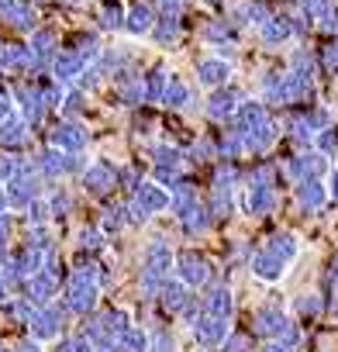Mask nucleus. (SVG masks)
I'll list each match as a JSON object with an SVG mask.
<instances>
[{
	"label": "nucleus",
	"mask_w": 338,
	"mask_h": 352,
	"mask_svg": "<svg viewBox=\"0 0 338 352\" xmlns=\"http://www.w3.org/2000/svg\"><path fill=\"white\" fill-rule=\"evenodd\" d=\"M162 208H169V194L155 184H138L135 187V204L128 208V221L138 225V221H145L148 214H155Z\"/></svg>",
	"instance_id": "obj_1"
},
{
	"label": "nucleus",
	"mask_w": 338,
	"mask_h": 352,
	"mask_svg": "<svg viewBox=\"0 0 338 352\" xmlns=\"http://www.w3.org/2000/svg\"><path fill=\"white\" fill-rule=\"evenodd\" d=\"M28 328H32V338H38V342L59 338V331H63V311H59L56 304H49V307H35Z\"/></svg>",
	"instance_id": "obj_2"
},
{
	"label": "nucleus",
	"mask_w": 338,
	"mask_h": 352,
	"mask_svg": "<svg viewBox=\"0 0 338 352\" xmlns=\"http://www.w3.org/2000/svg\"><path fill=\"white\" fill-rule=\"evenodd\" d=\"M232 335V328H228V318H218V314H207L204 311V318L194 324V338L204 345V349H214V345H225V338Z\"/></svg>",
	"instance_id": "obj_3"
},
{
	"label": "nucleus",
	"mask_w": 338,
	"mask_h": 352,
	"mask_svg": "<svg viewBox=\"0 0 338 352\" xmlns=\"http://www.w3.org/2000/svg\"><path fill=\"white\" fill-rule=\"evenodd\" d=\"M177 270H180V280L194 290V287H204L211 280V263L201 256V252H183L177 259Z\"/></svg>",
	"instance_id": "obj_4"
},
{
	"label": "nucleus",
	"mask_w": 338,
	"mask_h": 352,
	"mask_svg": "<svg viewBox=\"0 0 338 352\" xmlns=\"http://www.w3.org/2000/svg\"><path fill=\"white\" fill-rule=\"evenodd\" d=\"M290 328V318L280 311V307H259L256 311V335L259 338H266V342H273V338H280L283 331Z\"/></svg>",
	"instance_id": "obj_5"
},
{
	"label": "nucleus",
	"mask_w": 338,
	"mask_h": 352,
	"mask_svg": "<svg viewBox=\"0 0 338 352\" xmlns=\"http://www.w3.org/2000/svg\"><path fill=\"white\" fill-rule=\"evenodd\" d=\"M286 259H280L276 252H269V249H259L256 256H252V273L259 276V280H266V283H276L283 273H286Z\"/></svg>",
	"instance_id": "obj_6"
},
{
	"label": "nucleus",
	"mask_w": 338,
	"mask_h": 352,
	"mask_svg": "<svg viewBox=\"0 0 338 352\" xmlns=\"http://www.w3.org/2000/svg\"><path fill=\"white\" fill-rule=\"evenodd\" d=\"M242 204H245V211H249V214L266 218V214H273V208H276V190H273V187H266V184H252Z\"/></svg>",
	"instance_id": "obj_7"
},
{
	"label": "nucleus",
	"mask_w": 338,
	"mask_h": 352,
	"mask_svg": "<svg viewBox=\"0 0 338 352\" xmlns=\"http://www.w3.org/2000/svg\"><path fill=\"white\" fill-rule=\"evenodd\" d=\"M87 142H90V135H87V128H80V124H59V128L52 131V145L63 148V152H73V155L83 152Z\"/></svg>",
	"instance_id": "obj_8"
},
{
	"label": "nucleus",
	"mask_w": 338,
	"mask_h": 352,
	"mask_svg": "<svg viewBox=\"0 0 338 352\" xmlns=\"http://www.w3.org/2000/svg\"><path fill=\"white\" fill-rule=\"evenodd\" d=\"M83 184H87L90 194H107V190L117 184V173H114V166H107V162H93V166H87V173H83Z\"/></svg>",
	"instance_id": "obj_9"
},
{
	"label": "nucleus",
	"mask_w": 338,
	"mask_h": 352,
	"mask_svg": "<svg viewBox=\"0 0 338 352\" xmlns=\"http://www.w3.org/2000/svg\"><path fill=\"white\" fill-rule=\"evenodd\" d=\"M187 300H190V287H187L183 280H166V287L159 290V304H162L169 314H180Z\"/></svg>",
	"instance_id": "obj_10"
},
{
	"label": "nucleus",
	"mask_w": 338,
	"mask_h": 352,
	"mask_svg": "<svg viewBox=\"0 0 338 352\" xmlns=\"http://www.w3.org/2000/svg\"><path fill=\"white\" fill-rule=\"evenodd\" d=\"M83 69H87V63H83L76 52H69V49H63V52L52 59V73H56L59 83H69V80L83 76Z\"/></svg>",
	"instance_id": "obj_11"
},
{
	"label": "nucleus",
	"mask_w": 338,
	"mask_h": 352,
	"mask_svg": "<svg viewBox=\"0 0 338 352\" xmlns=\"http://www.w3.org/2000/svg\"><path fill=\"white\" fill-rule=\"evenodd\" d=\"M204 307H207V314H218V318H228V321H232V314H235V297H232V290H228L225 283H218V287L207 290Z\"/></svg>",
	"instance_id": "obj_12"
},
{
	"label": "nucleus",
	"mask_w": 338,
	"mask_h": 352,
	"mask_svg": "<svg viewBox=\"0 0 338 352\" xmlns=\"http://www.w3.org/2000/svg\"><path fill=\"white\" fill-rule=\"evenodd\" d=\"M155 28V14H152V8L148 4H131V11H128V18H124V32L128 35H148Z\"/></svg>",
	"instance_id": "obj_13"
},
{
	"label": "nucleus",
	"mask_w": 338,
	"mask_h": 352,
	"mask_svg": "<svg viewBox=\"0 0 338 352\" xmlns=\"http://www.w3.org/2000/svg\"><path fill=\"white\" fill-rule=\"evenodd\" d=\"M238 107H242V94L238 90H218L214 97H211V107H207V114L214 118V121H221V118H232V114H238Z\"/></svg>",
	"instance_id": "obj_14"
},
{
	"label": "nucleus",
	"mask_w": 338,
	"mask_h": 352,
	"mask_svg": "<svg viewBox=\"0 0 338 352\" xmlns=\"http://www.w3.org/2000/svg\"><path fill=\"white\" fill-rule=\"evenodd\" d=\"M228 76H232V66H228L225 59H204V63L197 66V80H201L204 87H225Z\"/></svg>",
	"instance_id": "obj_15"
},
{
	"label": "nucleus",
	"mask_w": 338,
	"mask_h": 352,
	"mask_svg": "<svg viewBox=\"0 0 338 352\" xmlns=\"http://www.w3.org/2000/svg\"><path fill=\"white\" fill-rule=\"evenodd\" d=\"M328 197H331V194L321 187V180H304V184H297V201H300L304 211H321Z\"/></svg>",
	"instance_id": "obj_16"
},
{
	"label": "nucleus",
	"mask_w": 338,
	"mask_h": 352,
	"mask_svg": "<svg viewBox=\"0 0 338 352\" xmlns=\"http://www.w3.org/2000/svg\"><path fill=\"white\" fill-rule=\"evenodd\" d=\"M8 194H11V204H18V208H28L32 201H38V184L18 173L14 180L8 184Z\"/></svg>",
	"instance_id": "obj_17"
},
{
	"label": "nucleus",
	"mask_w": 338,
	"mask_h": 352,
	"mask_svg": "<svg viewBox=\"0 0 338 352\" xmlns=\"http://www.w3.org/2000/svg\"><path fill=\"white\" fill-rule=\"evenodd\" d=\"M28 142V121H0V145L4 148H21Z\"/></svg>",
	"instance_id": "obj_18"
},
{
	"label": "nucleus",
	"mask_w": 338,
	"mask_h": 352,
	"mask_svg": "<svg viewBox=\"0 0 338 352\" xmlns=\"http://www.w3.org/2000/svg\"><path fill=\"white\" fill-rule=\"evenodd\" d=\"M197 204H201V201H197V190H194L190 184H177V187H173V194H169V208H173L180 218H183V214H190Z\"/></svg>",
	"instance_id": "obj_19"
},
{
	"label": "nucleus",
	"mask_w": 338,
	"mask_h": 352,
	"mask_svg": "<svg viewBox=\"0 0 338 352\" xmlns=\"http://www.w3.org/2000/svg\"><path fill=\"white\" fill-rule=\"evenodd\" d=\"M117 97H121L124 104H142V97H145L142 76H135V73H117Z\"/></svg>",
	"instance_id": "obj_20"
},
{
	"label": "nucleus",
	"mask_w": 338,
	"mask_h": 352,
	"mask_svg": "<svg viewBox=\"0 0 338 352\" xmlns=\"http://www.w3.org/2000/svg\"><path fill=\"white\" fill-rule=\"evenodd\" d=\"M293 35V21L290 18H269L266 25H262V42L266 45H280V42H286Z\"/></svg>",
	"instance_id": "obj_21"
},
{
	"label": "nucleus",
	"mask_w": 338,
	"mask_h": 352,
	"mask_svg": "<svg viewBox=\"0 0 338 352\" xmlns=\"http://www.w3.org/2000/svg\"><path fill=\"white\" fill-rule=\"evenodd\" d=\"M180 32H183V25H180V18H177V14L159 18V21H155V28H152V35H155V42H159V45H173V42L180 38Z\"/></svg>",
	"instance_id": "obj_22"
},
{
	"label": "nucleus",
	"mask_w": 338,
	"mask_h": 352,
	"mask_svg": "<svg viewBox=\"0 0 338 352\" xmlns=\"http://www.w3.org/2000/svg\"><path fill=\"white\" fill-rule=\"evenodd\" d=\"M211 208H204V204H197L190 214H183V228H187V235H204L207 228H211Z\"/></svg>",
	"instance_id": "obj_23"
},
{
	"label": "nucleus",
	"mask_w": 338,
	"mask_h": 352,
	"mask_svg": "<svg viewBox=\"0 0 338 352\" xmlns=\"http://www.w3.org/2000/svg\"><path fill=\"white\" fill-rule=\"evenodd\" d=\"M266 249H269V252H276L280 259H286V263H290V259L297 256V249H300V245H297V239H293L290 232H276V235L266 242Z\"/></svg>",
	"instance_id": "obj_24"
},
{
	"label": "nucleus",
	"mask_w": 338,
	"mask_h": 352,
	"mask_svg": "<svg viewBox=\"0 0 338 352\" xmlns=\"http://www.w3.org/2000/svg\"><path fill=\"white\" fill-rule=\"evenodd\" d=\"M117 352H148V335L142 328H128L117 342H114Z\"/></svg>",
	"instance_id": "obj_25"
},
{
	"label": "nucleus",
	"mask_w": 338,
	"mask_h": 352,
	"mask_svg": "<svg viewBox=\"0 0 338 352\" xmlns=\"http://www.w3.org/2000/svg\"><path fill=\"white\" fill-rule=\"evenodd\" d=\"M66 49H69V52H76L83 63H93V59L100 56V45H97V38H93V35H76Z\"/></svg>",
	"instance_id": "obj_26"
},
{
	"label": "nucleus",
	"mask_w": 338,
	"mask_h": 352,
	"mask_svg": "<svg viewBox=\"0 0 338 352\" xmlns=\"http://www.w3.org/2000/svg\"><path fill=\"white\" fill-rule=\"evenodd\" d=\"M124 8H121V0H104L100 4V25L104 28H124Z\"/></svg>",
	"instance_id": "obj_27"
},
{
	"label": "nucleus",
	"mask_w": 338,
	"mask_h": 352,
	"mask_svg": "<svg viewBox=\"0 0 338 352\" xmlns=\"http://www.w3.org/2000/svg\"><path fill=\"white\" fill-rule=\"evenodd\" d=\"M187 100H190L187 83H183V80H177V76H169V87H166L162 104H169V107H187Z\"/></svg>",
	"instance_id": "obj_28"
},
{
	"label": "nucleus",
	"mask_w": 338,
	"mask_h": 352,
	"mask_svg": "<svg viewBox=\"0 0 338 352\" xmlns=\"http://www.w3.org/2000/svg\"><path fill=\"white\" fill-rule=\"evenodd\" d=\"M52 45H56V35H52V32H38V35L32 38V49H28V52H32L35 63H45V59L52 56Z\"/></svg>",
	"instance_id": "obj_29"
},
{
	"label": "nucleus",
	"mask_w": 338,
	"mask_h": 352,
	"mask_svg": "<svg viewBox=\"0 0 338 352\" xmlns=\"http://www.w3.org/2000/svg\"><path fill=\"white\" fill-rule=\"evenodd\" d=\"M166 87H169V76H166L162 69H152V73H148V80H145V90H148V94H145V100H152V104H155V100H162V97H166Z\"/></svg>",
	"instance_id": "obj_30"
},
{
	"label": "nucleus",
	"mask_w": 338,
	"mask_h": 352,
	"mask_svg": "<svg viewBox=\"0 0 338 352\" xmlns=\"http://www.w3.org/2000/svg\"><path fill=\"white\" fill-rule=\"evenodd\" d=\"M148 352H177V338L169 328H155L148 335Z\"/></svg>",
	"instance_id": "obj_31"
},
{
	"label": "nucleus",
	"mask_w": 338,
	"mask_h": 352,
	"mask_svg": "<svg viewBox=\"0 0 338 352\" xmlns=\"http://www.w3.org/2000/svg\"><path fill=\"white\" fill-rule=\"evenodd\" d=\"M204 35H207L211 42H218L221 49H232V42H235V32H232V25H228V21H211Z\"/></svg>",
	"instance_id": "obj_32"
},
{
	"label": "nucleus",
	"mask_w": 338,
	"mask_h": 352,
	"mask_svg": "<svg viewBox=\"0 0 338 352\" xmlns=\"http://www.w3.org/2000/svg\"><path fill=\"white\" fill-rule=\"evenodd\" d=\"M225 352H252L256 349V342H252V331H232L228 338H225V345H221Z\"/></svg>",
	"instance_id": "obj_33"
},
{
	"label": "nucleus",
	"mask_w": 338,
	"mask_h": 352,
	"mask_svg": "<svg viewBox=\"0 0 338 352\" xmlns=\"http://www.w3.org/2000/svg\"><path fill=\"white\" fill-rule=\"evenodd\" d=\"M59 352H97V342L83 331V335H73V338H63L59 342Z\"/></svg>",
	"instance_id": "obj_34"
},
{
	"label": "nucleus",
	"mask_w": 338,
	"mask_h": 352,
	"mask_svg": "<svg viewBox=\"0 0 338 352\" xmlns=\"http://www.w3.org/2000/svg\"><path fill=\"white\" fill-rule=\"evenodd\" d=\"M321 307H324V304H321L317 294H304V297L297 300V314H300V318H317Z\"/></svg>",
	"instance_id": "obj_35"
},
{
	"label": "nucleus",
	"mask_w": 338,
	"mask_h": 352,
	"mask_svg": "<svg viewBox=\"0 0 338 352\" xmlns=\"http://www.w3.org/2000/svg\"><path fill=\"white\" fill-rule=\"evenodd\" d=\"M317 148L328 155V152H335L338 148V128H324V131H317Z\"/></svg>",
	"instance_id": "obj_36"
},
{
	"label": "nucleus",
	"mask_w": 338,
	"mask_h": 352,
	"mask_svg": "<svg viewBox=\"0 0 338 352\" xmlns=\"http://www.w3.org/2000/svg\"><path fill=\"white\" fill-rule=\"evenodd\" d=\"M104 245V235L97 232V228H83L80 232V249H90V252H97Z\"/></svg>",
	"instance_id": "obj_37"
},
{
	"label": "nucleus",
	"mask_w": 338,
	"mask_h": 352,
	"mask_svg": "<svg viewBox=\"0 0 338 352\" xmlns=\"http://www.w3.org/2000/svg\"><path fill=\"white\" fill-rule=\"evenodd\" d=\"M321 63H324V69H328V73H338V38L324 45V52H321Z\"/></svg>",
	"instance_id": "obj_38"
},
{
	"label": "nucleus",
	"mask_w": 338,
	"mask_h": 352,
	"mask_svg": "<svg viewBox=\"0 0 338 352\" xmlns=\"http://www.w3.org/2000/svg\"><path fill=\"white\" fill-rule=\"evenodd\" d=\"M21 173V162L14 159V155H0V176H4V180L11 184L14 180V176Z\"/></svg>",
	"instance_id": "obj_39"
},
{
	"label": "nucleus",
	"mask_w": 338,
	"mask_h": 352,
	"mask_svg": "<svg viewBox=\"0 0 338 352\" xmlns=\"http://www.w3.org/2000/svg\"><path fill=\"white\" fill-rule=\"evenodd\" d=\"M121 214H124V208H111V211L104 214V232H117V228L124 225V218H121Z\"/></svg>",
	"instance_id": "obj_40"
},
{
	"label": "nucleus",
	"mask_w": 338,
	"mask_h": 352,
	"mask_svg": "<svg viewBox=\"0 0 338 352\" xmlns=\"http://www.w3.org/2000/svg\"><path fill=\"white\" fill-rule=\"evenodd\" d=\"M324 283H328L331 294H338V256L331 259V266H328V273H324Z\"/></svg>",
	"instance_id": "obj_41"
},
{
	"label": "nucleus",
	"mask_w": 338,
	"mask_h": 352,
	"mask_svg": "<svg viewBox=\"0 0 338 352\" xmlns=\"http://www.w3.org/2000/svg\"><path fill=\"white\" fill-rule=\"evenodd\" d=\"M159 4H162L166 14H180L183 11V0H159Z\"/></svg>",
	"instance_id": "obj_42"
},
{
	"label": "nucleus",
	"mask_w": 338,
	"mask_h": 352,
	"mask_svg": "<svg viewBox=\"0 0 338 352\" xmlns=\"http://www.w3.org/2000/svg\"><path fill=\"white\" fill-rule=\"evenodd\" d=\"M262 352H297V349H290V345H283L280 338H273V342H266V349Z\"/></svg>",
	"instance_id": "obj_43"
},
{
	"label": "nucleus",
	"mask_w": 338,
	"mask_h": 352,
	"mask_svg": "<svg viewBox=\"0 0 338 352\" xmlns=\"http://www.w3.org/2000/svg\"><path fill=\"white\" fill-rule=\"evenodd\" d=\"M18 352H42V349H38V338H28V342H21V345H18Z\"/></svg>",
	"instance_id": "obj_44"
},
{
	"label": "nucleus",
	"mask_w": 338,
	"mask_h": 352,
	"mask_svg": "<svg viewBox=\"0 0 338 352\" xmlns=\"http://www.w3.org/2000/svg\"><path fill=\"white\" fill-rule=\"evenodd\" d=\"M8 204H11V194H8V187H0V214L8 211Z\"/></svg>",
	"instance_id": "obj_45"
},
{
	"label": "nucleus",
	"mask_w": 338,
	"mask_h": 352,
	"mask_svg": "<svg viewBox=\"0 0 338 352\" xmlns=\"http://www.w3.org/2000/svg\"><path fill=\"white\" fill-rule=\"evenodd\" d=\"M328 194H331V201L338 204V169H335V176H331V190H328Z\"/></svg>",
	"instance_id": "obj_46"
},
{
	"label": "nucleus",
	"mask_w": 338,
	"mask_h": 352,
	"mask_svg": "<svg viewBox=\"0 0 338 352\" xmlns=\"http://www.w3.org/2000/svg\"><path fill=\"white\" fill-rule=\"evenodd\" d=\"M204 4H221V0H204Z\"/></svg>",
	"instance_id": "obj_47"
},
{
	"label": "nucleus",
	"mask_w": 338,
	"mask_h": 352,
	"mask_svg": "<svg viewBox=\"0 0 338 352\" xmlns=\"http://www.w3.org/2000/svg\"><path fill=\"white\" fill-rule=\"evenodd\" d=\"M0 352H8V349H4V345H0Z\"/></svg>",
	"instance_id": "obj_48"
}]
</instances>
